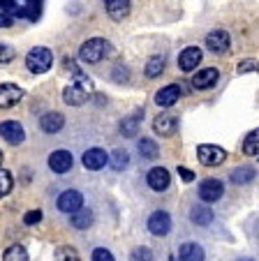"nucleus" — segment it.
I'll list each match as a JSON object with an SVG mask.
<instances>
[{
    "instance_id": "nucleus-20",
    "label": "nucleus",
    "mask_w": 259,
    "mask_h": 261,
    "mask_svg": "<svg viewBox=\"0 0 259 261\" xmlns=\"http://www.w3.org/2000/svg\"><path fill=\"white\" fill-rule=\"evenodd\" d=\"M142 116H144V111L142 109H137L132 116H127V118H123L121 120V134L123 137H134V134L139 132V123H142Z\"/></svg>"
},
{
    "instance_id": "nucleus-9",
    "label": "nucleus",
    "mask_w": 259,
    "mask_h": 261,
    "mask_svg": "<svg viewBox=\"0 0 259 261\" xmlns=\"http://www.w3.org/2000/svg\"><path fill=\"white\" fill-rule=\"evenodd\" d=\"M206 46H208V51H213V54H227L229 51V33H225V30H213V33H208V37H206Z\"/></svg>"
},
{
    "instance_id": "nucleus-38",
    "label": "nucleus",
    "mask_w": 259,
    "mask_h": 261,
    "mask_svg": "<svg viewBox=\"0 0 259 261\" xmlns=\"http://www.w3.org/2000/svg\"><path fill=\"white\" fill-rule=\"evenodd\" d=\"M7 25H12V16L7 12H0V28H7Z\"/></svg>"
},
{
    "instance_id": "nucleus-2",
    "label": "nucleus",
    "mask_w": 259,
    "mask_h": 261,
    "mask_svg": "<svg viewBox=\"0 0 259 261\" xmlns=\"http://www.w3.org/2000/svg\"><path fill=\"white\" fill-rule=\"evenodd\" d=\"M26 65H28L30 72L44 74V72H49L51 65H54V56H51V51L46 49V46H35V49H30L28 56H26Z\"/></svg>"
},
{
    "instance_id": "nucleus-24",
    "label": "nucleus",
    "mask_w": 259,
    "mask_h": 261,
    "mask_svg": "<svg viewBox=\"0 0 259 261\" xmlns=\"http://www.w3.org/2000/svg\"><path fill=\"white\" fill-rule=\"evenodd\" d=\"M190 217L195 224H199V227H206V224L213 222V213H210V208H206V206H195L190 211Z\"/></svg>"
},
{
    "instance_id": "nucleus-19",
    "label": "nucleus",
    "mask_w": 259,
    "mask_h": 261,
    "mask_svg": "<svg viewBox=\"0 0 259 261\" xmlns=\"http://www.w3.org/2000/svg\"><path fill=\"white\" fill-rule=\"evenodd\" d=\"M104 5L113 21H123L130 14V0H104Z\"/></svg>"
},
{
    "instance_id": "nucleus-15",
    "label": "nucleus",
    "mask_w": 259,
    "mask_h": 261,
    "mask_svg": "<svg viewBox=\"0 0 259 261\" xmlns=\"http://www.w3.org/2000/svg\"><path fill=\"white\" fill-rule=\"evenodd\" d=\"M178 97H181V86H178V84L164 86L162 90H157V93H155L157 107H171V104H176Z\"/></svg>"
},
{
    "instance_id": "nucleus-36",
    "label": "nucleus",
    "mask_w": 259,
    "mask_h": 261,
    "mask_svg": "<svg viewBox=\"0 0 259 261\" xmlns=\"http://www.w3.org/2000/svg\"><path fill=\"white\" fill-rule=\"evenodd\" d=\"M254 69H259L257 60H243V63H239V72H254Z\"/></svg>"
},
{
    "instance_id": "nucleus-8",
    "label": "nucleus",
    "mask_w": 259,
    "mask_h": 261,
    "mask_svg": "<svg viewBox=\"0 0 259 261\" xmlns=\"http://www.w3.org/2000/svg\"><path fill=\"white\" fill-rule=\"evenodd\" d=\"M83 167L90 169V171H100V169H104L109 164V155L104 153L102 148H90V150H86L83 153Z\"/></svg>"
},
{
    "instance_id": "nucleus-6",
    "label": "nucleus",
    "mask_w": 259,
    "mask_h": 261,
    "mask_svg": "<svg viewBox=\"0 0 259 261\" xmlns=\"http://www.w3.org/2000/svg\"><path fill=\"white\" fill-rule=\"evenodd\" d=\"M0 137L5 139L7 143H12V146H19V143H23L26 132H23V127H21V123H16V120H5V123H0Z\"/></svg>"
},
{
    "instance_id": "nucleus-7",
    "label": "nucleus",
    "mask_w": 259,
    "mask_h": 261,
    "mask_svg": "<svg viewBox=\"0 0 259 261\" xmlns=\"http://www.w3.org/2000/svg\"><path fill=\"white\" fill-rule=\"evenodd\" d=\"M81 206H83V194L77 192V190H65L58 197V211H63V213L72 215V213H77Z\"/></svg>"
},
{
    "instance_id": "nucleus-29",
    "label": "nucleus",
    "mask_w": 259,
    "mask_h": 261,
    "mask_svg": "<svg viewBox=\"0 0 259 261\" xmlns=\"http://www.w3.org/2000/svg\"><path fill=\"white\" fill-rule=\"evenodd\" d=\"M3 261H28V252H26V247H21V245H12V247H7Z\"/></svg>"
},
{
    "instance_id": "nucleus-14",
    "label": "nucleus",
    "mask_w": 259,
    "mask_h": 261,
    "mask_svg": "<svg viewBox=\"0 0 259 261\" xmlns=\"http://www.w3.org/2000/svg\"><path fill=\"white\" fill-rule=\"evenodd\" d=\"M199 63H201V49L199 46H187V49H183L181 56H178V67H181L183 72L195 69Z\"/></svg>"
},
{
    "instance_id": "nucleus-33",
    "label": "nucleus",
    "mask_w": 259,
    "mask_h": 261,
    "mask_svg": "<svg viewBox=\"0 0 259 261\" xmlns=\"http://www.w3.org/2000/svg\"><path fill=\"white\" fill-rule=\"evenodd\" d=\"M93 261H116V259H113V254L109 250H104V247H98V250L93 252Z\"/></svg>"
},
{
    "instance_id": "nucleus-35",
    "label": "nucleus",
    "mask_w": 259,
    "mask_h": 261,
    "mask_svg": "<svg viewBox=\"0 0 259 261\" xmlns=\"http://www.w3.org/2000/svg\"><path fill=\"white\" fill-rule=\"evenodd\" d=\"M42 220V211H28L23 215V222L26 224H37V222Z\"/></svg>"
},
{
    "instance_id": "nucleus-11",
    "label": "nucleus",
    "mask_w": 259,
    "mask_h": 261,
    "mask_svg": "<svg viewBox=\"0 0 259 261\" xmlns=\"http://www.w3.org/2000/svg\"><path fill=\"white\" fill-rule=\"evenodd\" d=\"M148 188H153L155 192H164L167 188H169V182H171V176L169 171H167L164 167H155L148 171Z\"/></svg>"
},
{
    "instance_id": "nucleus-10",
    "label": "nucleus",
    "mask_w": 259,
    "mask_h": 261,
    "mask_svg": "<svg viewBox=\"0 0 259 261\" xmlns=\"http://www.w3.org/2000/svg\"><path fill=\"white\" fill-rule=\"evenodd\" d=\"M21 97H23V90L16 84H0V109L14 107Z\"/></svg>"
},
{
    "instance_id": "nucleus-28",
    "label": "nucleus",
    "mask_w": 259,
    "mask_h": 261,
    "mask_svg": "<svg viewBox=\"0 0 259 261\" xmlns=\"http://www.w3.org/2000/svg\"><path fill=\"white\" fill-rule=\"evenodd\" d=\"M139 153H142V158L155 160L157 155H160V150H157L155 141H151V139H142V141H139Z\"/></svg>"
},
{
    "instance_id": "nucleus-34",
    "label": "nucleus",
    "mask_w": 259,
    "mask_h": 261,
    "mask_svg": "<svg viewBox=\"0 0 259 261\" xmlns=\"http://www.w3.org/2000/svg\"><path fill=\"white\" fill-rule=\"evenodd\" d=\"M14 58V49L10 44H0V63H10Z\"/></svg>"
},
{
    "instance_id": "nucleus-3",
    "label": "nucleus",
    "mask_w": 259,
    "mask_h": 261,
    "mask_svg": "<svg viewBox=\"0 0 259 261\" xmlns=\"http://www.w3.org/2000/svg\"><path fill=\"white\" fill-rule=\"evenodd\" d=\"M197 158H199L201 164L206 167H218L227 160V153L222 150L220 146H213V143H206V146H199L197 148Z\"/></svg>"
},
{
    "instance_id": "nucleus-13",
    "label": "nucleus",
    "mask_w": 259,
    "mask_h": 261,
    "mask_svg": "<svg viewBox=\"0 0 259 261\" xmlns=\"http://www.w3.org/2000/svg\"><path fill=\"white\" fill-rule=\"evenodd\" d=\"M176 127H178V120H176V116H171V114H160L153 120V129L160 137H171V134L176 132Z\"/></svg>"
},
{
    "instance_id": "nucleus-23",
    "label": "nucleus",
    "mask_w": 259,
    "mask_h": 261,
    "mask_svg": "<svg viewBox=\"0 0 259 261\" xmlns=\"http://www.w3.org/2000/svg\"><path fill=\"white\" fill-rule=\"evenodd\" d=\"M93 224V211L79 208L77 213H72V227L74 229H88Z\"/></svg>"
},
{
    "instance_id": "nucleus-37",
    "label": "nucleus",
    "mask_w": 259,
    "mask_h": 261,
    "mask_svg": "<svg viewBox=\"0 0 259 261\" xmlns=\"http://www.w3.org/2000/svg\"><path fill=\"white\" fill-rule=\"evenodd\" d=\"M178 173H181V178H183L185 182H192V180H195V171H190V169H185V167L178 169Z\"/></svg>"
},
{
    "instance_id": "nucleus-17",
    "label": "nucleus",
    "mask_w": 259,
    "mask_h": 261,
    "mask_svg": "<svg viewBox=\"0 0 259 261\" xmlns=\"http://www.w3.org/2000/svg\"><path fill=\"white\" fill-rule=\"evenodd\" d=\"M63 125H65L63 114H56V111H49V114H44L42 118H39V127L44 129L46 134L60 132V129H63Z\"/></svg>"
},
{
    "instance_id": "nucleus-31",
    "label": "nucleus",
    "mask_w": 259,
    "mask_h": 261,
    "mask_svg": "<svg viewBox=\"0 0 259 261\" xmlns=\"http://www.w3.org/2000/svg\"><path fill=\"white\" fill-rule=\"evenodd\" d=\"M56 261H81V259H79V254L72 247H58L56 250Z\"/></svg>"
},
{
    "instance_id": "nucleus-27",
    "label": "nucleus",
    "mask_w": 259,
    "mask_h": 261,
    "mask_svg": "<svg viewBox=\"0 0 259 261\" xmlns=\"http://www.w3.org/2000/svg\"><path fill=\"white\" fill-rule=\"evenodd\" d=\"M243 153L245 155H259V129H252L243 139Z\"/></svg>"
},
{
    "instance_id": "nucleus-39",
    "label": "nucleus",
    "mask_w": 259,
    "mask_h": 261,
    "mask_svg": "<svg viewBox=\"0 0 259 261\" xmlns=\"http://www.w3.org/2000/svg\"><path fill=\"white\" fill-rule=\"evenodd\" d=\"M239 261H252V259H239Z\"/></svg>"
},
{
    "instance_id": "nucleus-1",
    "label": "nucleus",
    "mask_w": 259,
    "mask_h": 261,
    "mask_svg": "<svg viewBox=\"0 0 259 261\" xmlns=\"http://www.w3.org/2000/svg\"><path fill=\"white\" fill-rule=\"evenodd\" d=\"M109 51H111V44H109L107 40H100V37H93V40L83 42L81 49H79V58L83 60V63H100L102 58H107Z\"/></svg>"
},
{
    "instance_id": "nucleus-18",
    "label": "nucleus",
    "mask_w": 259,
    "mask_h": 261,
    "mask_svg": "<svg viewBox=\"0 0 259 261\" xmlns=\"http://www.w3.org/2000/svg\"><path fill=\"white\" fill-rule=\"evenodd\" d=\"M88 95L90 93H86L83 88H79L77 84L67 86V88L63 90V99L69 104V107H81L83 102H88Z\"/></svg>"
},
{
    "instance_id": "nucleus-4",
    "label": "nucleus",
    "mask_w": 259,
    "mask_h": 261,
    "mask_svg": "<svg viewBox=\"0 0 259 261\" xmlns=\"http://www.w3.org/2000/svg\"><path fill=\"white\" fill-rule=\"evenodd\" d=\"M222 194H225V185H222L218 178H206L199 185V197L204 199L206 203H213V201H218V199H222Z\"/></svg>"
},
{
    "instance_id": "nucleus-21",
    "label": "nucleus",
    "mask_w": 259,
    "mask_h": 261,
    "mask_svg": "<svg viewBox=\"0 0 259 261\" xmlns=\"http://www.w3.org/2000/svg\"><path fill=\"white\" fill-rule=\"evenodd\" d=\"M178 256H181V261H204V247L197 243H183Z\"/></svg>"
},
{
    "instance_id": "nucleus-16",
    "label": "nucleus",
    "mask_w": 259,
    "mask_h": 261,
    "mask_svg": "<svg viewBox=\"0 0 259 261\" xmlns=\"http://www.w3.org/2000/svg\"><path fill=\"white\" fill-rule=\"evenodd\" d=\"M218 76H220V72L215 67H206L201 69L199 74H195V79H192V86L199 90H206V88H213L215 81H218Z\"/></svg>"
},
{
    "instance_id": "nucleus-22",
    "label": "nucleus",
    "mask_w": 259,
    "mask_h": 261,
    "mask_svg": "<svg viewBox=\"0 0 259 261\" xmlns=\"http://www.w3.org/2000/svg\"><path fill=\"white\" fill-rule=\"evenodd\" d=\"M164 67H167L164 56H151V58H148V63H146V76H148V79H157Z\"/></svg>"
},
{
    "instance_id": "nucleus-26",
    "label": "nucleus",
    "mask_w": 259,
    "mask_h": 261,
    "mask_svg": "<svg viewBox=\"0 0 259 261\" xmlns=\"http://www.w3.org/2000/svg\"><path fill=\"white\" fill-rule=\"evenodd\" d=\"M231 180L236 182V185H245V182L254 180V169L252 167H239L231 171Z\"/></svg>"
},
{
    "instance_id": "nucleus-40",
    "label": "nucleus",
    "mask_w": 259,
    "mask_h": 261,
    "mask_svg": "<svg viewBox=\"0 0 259 261\" xmlns=\"http://www.w3.org/2000/svg\"><path fill=\"white\" fill-rule=\"evenodd\" d=\"M0 162H3V153H0Z\"/></svg>"
},
{
    "instance_id": "nucleus-41",
    "label": "nucleus",
    "mask_w": 259,
    "mask_h": 261,
    "mask_svg": "<svg viewBox=\"0 0 259 261\" xmlns=\"http://www.w3.org/2000/svg\"><path fill=\"white\" fill-rule=\"evenodd\" d=\"M0 3H3V0H0Z\"/></svg>"
},
{
    "instance_id": "nucleus-30",
    "label": "nucleus",
    "mask_w": 259,
    "mask_h": 261,
    "mask_svg": "<svg viewBox=\"0 0 259 261\" xmlns=\"http://www.w3.org/2000/svg\"><path fill=\"white\" fill-rule=\"evenodd\" d=\"M12 185H14V180H12V173L7 171V169H0V197L10 194L12 192Z\"/></svg>"
},
{
    "instance_id": "nucleus-12",
    "label": "nucleus",
    "mask_w": 259,
    "mask_h": 261,
    "mask_svg": "<svg viewBox=\"0 0 259 261\" xmlns=\"http://www.w3.org/2000/svg\"><path fill=\"white\" fill-rule=\"evenodd\" d=\"M72 153H67V150H56V153L49 155V169L56 173H67L72 169Z\"/></svg>"
},
{
    "instance_id": "nucleus-25",
    "label": "nucleus",
    "mask_w": 259,
    "mask_h": 261,
    "mask_svg": "<svg viewBox=\"0 0 259 261\" xmlns=\"http://www.w3.org/2000/svg\"><path fill=\"white\" fill-rule=\"evenodd\" d=\"M127 162H130V155H127L123 148H116V150H111V155H109V164H111V169H116V171H123V169L127 167Z\"/></svg>"
},
{
    "instance_id": "nucleus-32",
    "label": "nucleus",
    "mask_w": 259,
    "mask_h": 261,
    "mask_svg": "<svg viewBox=\"0 0 259 261\" xmlns=\"http://www.w3.org/2000/svg\"><path fill=\"white\" fill-rule=\"evenodd\" d=\"M130 261H153V252L148 247H137V250L130 254Z\"/></svg>"
},
{
    "instance_id": "nucleus-5",
    "label": "nucleus",
    "mask_w": 259,
    "mask_h": 261,
    "mask_svg": "<svg viewBox=\"0 0 259 261\" xmlns=\"http://www.w3.org/2000/svg\"><path fill=\"white\" fill-rule=\"evenodd\" d=\"M148 231L153 236H167L171 231V217L169 213L164 211H155L151 217H148Z\"/></svg>"
}]
</instances>
